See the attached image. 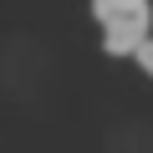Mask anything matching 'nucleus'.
I'll return each mask as SVG.
<instances>
[{
    "label": "nucleus",
    "instance_id": "nucleus-1",
    "mask_svg": "<svg viewBox=\"0 0 153 153\" xmlns=\"http://www.w3.org/2000/svg\"><path fill=\"white\" fill-rule=\"evenodd\" d=\"M92 16H97V26H102L107 56H138V46L153 36L148 0H92Z\"/></svg>",
    "mask_w": 153,
    "mask_h": 153
},
{
    "label": "nucleus",
    "instance_id": "nucleus-2",
    "mask_svg": "<svg viewBox=\"0 0 153 153\" xmlns=\"http://www.w3.org/2000/svg\"><path fill=\"white\" fill-rule=\"evenodd\" d=\"M138 66H143V71H148V76H153V36H148V41H143V46H138Z\"/></svg>",
    "mask_w": 153,
    "mask_h": 153
}]
</instances>
